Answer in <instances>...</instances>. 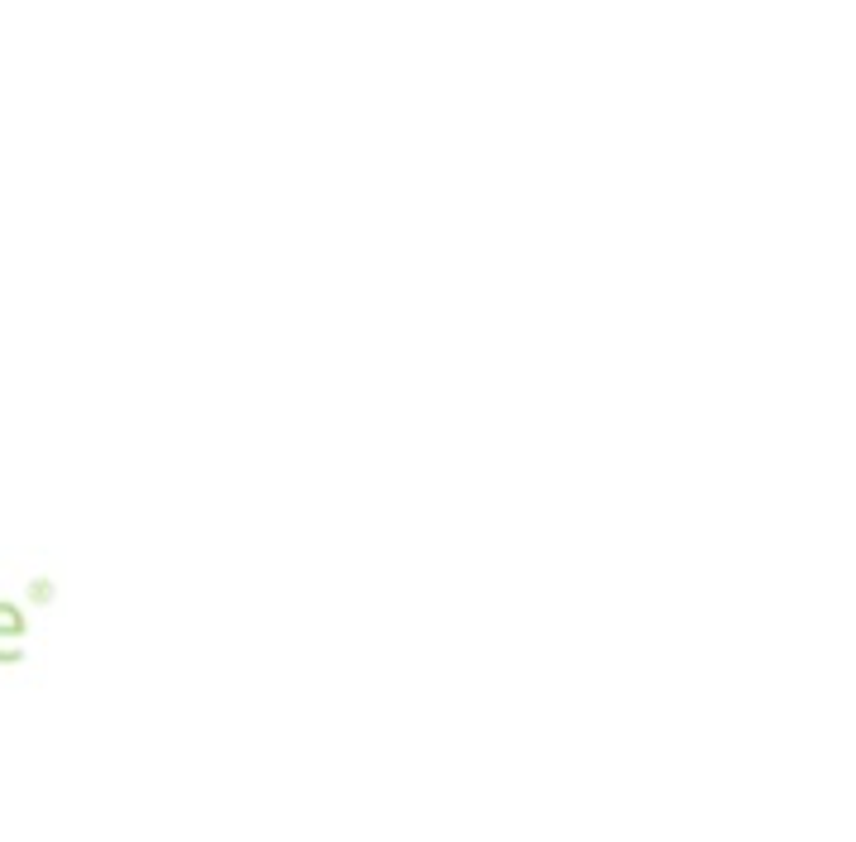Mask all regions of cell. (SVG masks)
Returning <instances> with one entry per match:
<instances>
[{"mask_svg":"<svg viewBox=\"0 0 856 842\" xmlns=\"http://www.w3.org/2000/svg\"><path fill=\"white\" fill-rule=\"evenodd\" d=\"M0 636H24V617L10 603H0Z\"/></svg>","mask_w":856,"mask_h":842,"instance_id":"1","label":"cell"}]
</instances>
